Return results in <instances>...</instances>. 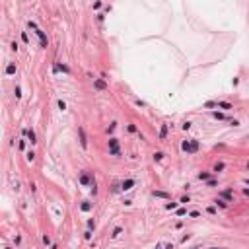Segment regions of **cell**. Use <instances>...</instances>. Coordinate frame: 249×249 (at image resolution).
Masks as SVG:
<instances>
[{
	"label": "cell",
	"instance_id": "cell-1",
	"mask_svg": "<svg viewBox=\"0 0 249 249\" xmlns=\"http://www.w3.org/2000/svg\"><path fill=\"white\" fill-rule=\"evenodd\" d=\"M183 150L187 154H195L199 150V142H197V140H185V142H183Z\"/></svg>",
	"mask_w": 249,
	"mask_h": 249
},
{
	"label": "cell",
	"instance_id": "cell-2",
	"mask_svg": "<svg viewBox=\"0 0 249 249\" xmlns=\"http://www.w3.org/2000/svg\"><path fill=\"white\" fill-rule=\"evenodd\" d=\"M109 154H111V156H119V154H121V152H119V140L117 138H111L109 140Z\"/></svg>",
	"mask_w": 249,
	"mask_h": 249
},
{
	"label": "cell",
	"instance_id": "cell-3",
	"mask_svg": "<svg viewBox=\"0 0 249 249\" xmlns=\"http://www.w3.org/2000/svg\"><path fill=\"white\" fill-rule=\"evenodd\" d=\"M78 132H80V144H82V148H88V138H86L84 128H78Z\"/></svg>",
	"mask_w": 249,
	"mask_h": 249
},
{
	"label": "cell",
	"instance_id": "cell-4",
	"mask_svg": "<svg viewBox=\"0 0 249 249\" xmlns=\"http://www.w3.org/2000/svg\"><path fill=\"white\" fill-rule=\"evenodd\" d=\"M80 183H82V185H93V181L90 179V175H88V173H82V175H80Z\"/></svg>",
	"mask_w": 249,
	"mask_h": 249
},
{
	"label": "cell",
	"instance_id": "cell-5",
	"mask_svg": "<svg viewBox=\"0 0 249 249\" xmlns=\"http://www.w3.org/2000/svg\"><path fill=\"white\" fill-rule=\"evenodd\" d=\"M132 187H134V179H127V181H123V185H121L123 191H128V189H132Z\"/></svg>",
	"mask_w": 249,
	"mask_h": 249
},
{
	"label": "cell",
	"instance_id": "cell-6",
	"mask_svg": "<svg viewBox=\"0 0 249 249\" xmlns=\"http://www.w3.org/2000/svg\"><path fill=\"white\" fill-rule=\"evenodd\" d=\"M35 33L39 35V39H41V47H47V37H45V33L41 29H35Z\"/></svg>",
	"mask_w": 249,
	"mask_h": 249
},
{
	"label": "cell",
	"instance_id": "cell-7",
	"mask_svg": "<svg viewBox=\"0 0 249 249\" xmlns=\"http://www.w3.org/2000/svg\"><path fill=\"white\" fill-rule=\"evenodd\" d=\"M93 86H96L97 90H105V88H107V84H105L103 80H96V84H93Z\"/></svg>",
	"mask_w": 249,
	"mask_h": 249
},
{
	"label": "cell",
	"instance_id": "cell-8",
	"mask_svg": "<svg viewBox=\"0 0 249 249\" xmlns=\"http://www.w3.org/2000/svg\"><path fill=\"white\" fill-rule=\"evenodd\" d=\"M166 136H167V125H162V128H160V138H166Z\"/></svg>",
	"mask_w": 249,
	"mask_h": 249
},
{
	"label": "cell",
	"instance_id": "cell-9",
	"mask_svg": "<svg viewBox=\"0 0 249 249\" xmlns=\"http://www.w3.org/2000/svg\"><path fill=\"white\" fill-rule=\"evenodd\" d=\"M154 197H160V199H169V195L164 191H154Z\"/></svg>",
	"mask_w": 249,
	"mask_h": 249
},
{
	"label": "cell",
	"instance_id": "cell-10",
	"mask_svg": "<svg viewBox=\"0 0 249 249\" xmlns=\"http://www.w3.org/2000/svg\"><path fill=\"white\" fill-rule=\"evenodd\" d=\"M25 134H27V138H29L31 144H35V142H37V140H35V132H33V131H27Z\"/></svg>",
	"mask_w": 249,
	"mask_h": 249
},
{
	"label": "cell",
	"instance_id": "cell-11",
	"mask_svg": "<svg viewBox=\"0 0 249 249\" xmlns=\"http://www.w3.org/2000/svg\"><path fill=\"white\" fill-rule=\"evenodd\" d=\"M6 74H16V64H8L6 66Z\"/></svg>",
	"mask_w": 249,
	"mask_h": 249
},
{
	"label": "cell",
	"instance_id": "cell-12",
	"mask_svg": "<svg viewBox=\"0 0 249 249\" xmlns=\"http://www.w3.org/2000/svg\"><path fill=\"white\" fill-rule=\"evenodd\" d=\"M55 68H57V70H62V72H66V74L70 72V68H68V66H64V64H57Z\"/></svg>",
	"mask_w": 249,
	"mask_h": 249
},
{
	"label": "cell",
	"instance_id": "cell-13",
	"mask_svg": "<svg viewBox=\"0 0 249 249\" xmlns=\"http://www.w3.org/2000/svg\"><path fill=\"white\" fill-rule=\"evenodd\" d=\"M218 107H222V109H232V105L228 103V101H220V103H218Z\"/></svg>",
	"mask_w": 249,
	"mask_h": 249
},
{
	"label": "cell",
	"instance_id": "cell-14",
	"mask_svg": "<svg viewBox=\"0 0 249 249\" xmlns=\"http://www.w3.org/2000/svg\"><path fill=\"white\" fill-rule=\"evenodd\" d=\"M80 208H82L84 212H88V210H92V204H90V202H82V206H80Z\"/></svg>",
	"mask_w": 249,
	"mask_h": 249
},
{
	"label": "cell",
	"instance_id": "cell-15",
	"mask_svg": "<svg viewBox=\"0 0 249 249\" xmlns=\"http://www.w3.org/2000/svg\"><path fill=\"white\" fill-rule=\"evenodd\" d=\"M224 167H226V166H224L222 162H218V164H216V166H214V171H216V173H218V171H222Z\"/></svg>",
	"mask_w": 249,
	"mask_h": 249
},
{
	"label": "cell",
	"instance_id": "cell-16",
	"mask_svg": "<svg viewBox=\"0 0 249 249\" xmlns=\"http://www.w3.org/2000/svg\"><path fill=\"white\" fill-rule=\"evenodd\" d=\"M162 158H164V154H162V152H156V154H154V160H156V162H160Z\"/></svg>",
	"mask_w": 249,
	"mask_h": 249
},
{
	"label": "cell",
	"instance_id": "cell-17",
	"mask_svg": "<svg viewBox=\"0 0 249 249\" xmlns=\"http://www.w3.org/2000/svg\"><path fill=\"white\" fill-rule=\"evenodd\" d=\"M208 177H210V175H208V173H204V171H202V173H199V179H202V181H206Z\"/></svg>",
	"mask_w": 249,
	"mask_h": 249
},
{
	"label": "cell",
	"instance_id": "cell-18",
	"mask_svg": "<svg viewBox=\"0 0 249 249\" xmlns=\"http://www.w3.org/2000/svg\"><path fill=\"white\" fill-rule=\"evenodd\" d=\"M166 208H167V210H173V208H177V204H175V202H167Z\"/></svg>",
	"mask_w": 249,
	"mask_h": 249
},
{
	"label": "cell",
	"instance_id": "cell-19",
	"mask_svg": "<svg viewBox=\"0 0 249 249\" xmlns=\"http://www.w3.org/2000/svg\"><path fill=\"white\" fill-rule=\"evenodd\" d=\"M216 105H218V103H214V101H206L204 107H208V109H210V107H216Z\"/></svg>",
	"mask_w": 249,
	"mask_h": 249
},
{
	"label": "cell",
	"instance_id": "cell-20",
	"mask_svg": "<svg viewBox=\"0 0 249 249\" xmlns=\"http://www.w3.org/2000/svg\"><path fill=\"white\" fill-rule=\"evenodd\" d=\"M214 119H218V121H222V119H226V117H224V113H214Z\"/></svg>",
	"mask_w": 249,
	"mask_h": 249
},
{
	"label": "cell",
	"instance_id": "cell-21",
	"mask_svg": "<svg viewBox=\"0 0 249 249\" xmlns=\"http://www.w3.org/2000/svg\"><path fill=\"white\" fill-rule=\"evenodd\" d=\"M43 243L49 245V243H51V237H49V236H43Z\"/></svg>",
	"mask_w": 249,
	"mask_h": 249
},
{
	"label": "cell",
	"instance_id": "cell-22",
	"mask_svg": "<svg viewBox=\"0 0 249 249\" xmlns=\"http://www.w3.org/2000/svg\"><path fill=\"white\" fill-rule=\"evenodd\" d=\"M222 195H224V199H228V201H230V199H232V193H230V191H226V193H222Z\"/></svg>",
	"mask_w": 249,
	"mask_h": 249
},
{
	"label": "cell",
	"instance_id": "cell-23",
	"mask_svg": "<svg viewBox=\"0 0 249 249\" xmlns=\"http://www.w3.org/2000/svg\"><path fill=\"white\" fill-rule=\"evenodd\" d=\"M119 234H121V228H115V230H113V237H117Z\"/></svg>",
	"mask_w": 249,
	"mask_h": 249
},
{
	"label": "cell",
	"instance_id": "cell-24",
	"mask_svg": "<svg viewBox=\"0 0 249 249\" xmlns=\"http://www.w3.org/2000/svg\"><path fill=\"white\" fill-rule=\"evenodd\" d=\"M216 204H218L220 208H226V202H224V201H216Z\"/></svg>",
	"mask_w": 249,
	"mask_h": 249
},
{
	"label": "cell",
	"instance_id": "cell-25",
	"mask_svg": "<svg viewBox=\"0 0 249 249\" xmlns=\"http://www.w3.org/2000/svg\"><path fill=\"white\" fill-rule=\"evenodd\" d=\"M58 107H61V109H66V103H64V101L61 99V101H58Z\"/></svg>",
	"mask_w": 249,
	"mask_h": 249
},
{
	"label": "cell",
	"instance_id": "cell-26",
	"mask_svg": "<svg viewBox=\"0 0 249 249\" xmlns=\"http://www.w3.org/2000/svg\"><path fill=\"white\" fill-rule=\"evenodd\" d=\"M247 169H249V164H247Z\"/></svg>",
	"mask_w": 249,
	"mask_h": 249
},
{
	"label": "cell",
	"instance_id": "cell-27",
	"mask_svg": "<svg viewBox=\"0 0 249 249\" xmlns=\"http://www.w3.org/2000/svg\"><path fill=\"white\" fill-rule=\"evenodd\" d=\"M158 249H160V247H158Z\"/></svg>",
	"mask_w": 249,
	"mask_h": 249
}]
</instances>
